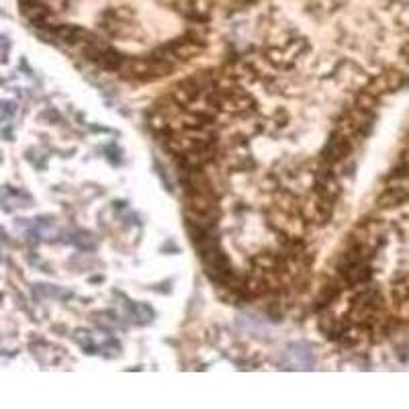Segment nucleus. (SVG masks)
Wrapping results in <instances>:
<instances>
[{
  "label": "nucleus",
  "mask_w": 409,
  "mask_h": 409,
  "mask_svg": "<svg viewBox=\"0 0 409 409\" xmlns=\"http://www.w3.org/2000/svg\"><path fill=\"white\" fill-rule=\"evenodd\" d=\"M409 82V74L399 70V68H387L385 72L376 74L373 80L366 84V90L373 92L375 97L383 98L385 95L397 92L399 88H403Z\"/></svg>",
  "instance_id": "obj_5"
},
{
  "label": "nucleus",
  "mask_w": 409,
  "mask_h": 409,
  "mask_svg": "<svg viewBox=\"0 0 409 409\" xmlns=\"http://www.w3.org/2000/svg\"><path fill=\"white\" fill-rule=\"evenodd\" d=\"M313 191L317 195L324 196V198H327V201H334V203L340 196V180L336 179V174L329 170V164H326L322 170L315 172V186H313Z\"/></svg>",
  "instance_id": "obj_8"
},
{
  "label": "nucleus",
  "mask_w": 409,
  "mask_h": 409,
  "mask_svg": "<svg viewBox=\"0 0 409 409\" xmlns=\"http://www.w3.org/2000/svg\"><path fill=\"white\" fill-rule=\"evenodd\" d=\"M399 168H405L409 170V135L403 139V146H401V152H399Z\"/></svg>",
  "instance_id": "obj_11"
},
{
  "label": "nucleus",
  "mask_w": 409,
  "mask_h": 409,
  "mask_svg": "<svg viewBox=\"0 0 409 409\" xmlns=\"http://www.w3.org/2000/svg\"><path fill=\"white\" fill-rule=\"evenodd\" d=\"M31 354L39 360L41 364H46V366H53V364H58L60 360L64 358V350L58 348L55 344L49 342L31 344Z\"/></svg>",
  "instance_id": "obj_9"
},
{
  "label": "nucleus",
  "mask_w": 409,
  "mask_h": 409,
  "mask_svg": "<svg viewBox=\"0 0 409 409\" xmlns=\"http://www.w3.org/2000/svg\"><path fill=\"white\" fill-rule=\"evenodd\" d=\"M399 58H401V62H403L405 68L409 70V43H405V46L401 48V51H399Z\"/></svg>",
  "instance_id": "obj_12"
},
{
  "label": "nucleus",
  "mask_w": 409,
  "mask_h": 409,
  "mask_svg": "<svg viewBox=\"0 0 409 409\" xmlns=\"http://www.w3.org/2000/svg\"><path fill=\"white\" fill-rule=\"evenodd\" d=\"M301 215L311 225H326L334 215V201H327L313 191V196L301 201Z\"/></svg>",
  "instance_id": "obj_6"
},
{
  "label": "nucleus",
  "mask_w": 409,
  "mask_h": 409,
  "mask_svg": "<svg viewBox=\"0 0 409 409\" xmlns=\"http://www.w3.org/2000/svg\"><path fill=\"white\" fill-rule=\"evenodd\" d=\"M354 146H356V144L350 142L348 137H344L342 133L331 131L326 147H324V152H322V160H324V164H329V166L342 162V160H346V158L350 156V152L354 149Z\"/></svg>",
  "instance_id": "obj_7"
},
{
  "label": "nucleus",
  "mask_w": 409,
  "mask_h": 409,
  "mask_svg": "<svg viewBox=\"0 0 409 409\" xmlns=\"http://www.w3.org/2000/svg\"><path fill=\"white\" fill-rule=\"evenodd\" d=\"M373 121H375V113H368V111H362L358 107H350L346 113L338 119L336 123V129L338 133H342L344 137H348L350 142H358L362 139L371 127H373Z\"/></svg>",
  "instance_id": "obj_3"
},
{
  "label": "nucleus",
  "mask_w": 409,
  "mask_h": 409,
  "mask_svg": "<svg viewBox=\"0 0 409 409\" xmlns=\"http://www.w3.org/2000/svg\"><path fill=\"white\" fill-rule=\"evenodd\" d=\"M219 107L223 113L229 115H250L256 111V100L250 92H245L238 86H229L219 92Z\"/></svg>",
  "instance_id": "obj_4"
},
{
  "label": "nucleus",
  "mask_w": 409,
  "mask_h": 409,
  "mask_svg": "<svg viewBox=\"0 0 409 409\" xmlns=\"http://www.w3.org/2000/svg\"><path fill=\"white\" fill-rule=\"evenodd\" d=\"M207 48V41L203 37H195V35H184L180 39H174L170 43H166L164 48L156 49L154 55L162 58L166 62L174 64V62H188L193 58H198Z\"/></svg>",
  "instance_id": "obj_2"
},
{
  "label": "nucleus",
  "mask_w": 409,
  "mask_h": 409,
  "mask_svg": "<svg viewBox=\"0 0 409 409\" xmlns=\"http://www.w3.org/2000/svg\"><path fill=\"white\" fill-rule=\"evenodd\" d=\"M378 100H381V98L375 97L373 92H368V90L364 88V90H360L358 95H356L354 107H358L362 111H368V113H375V109L378 107Z\"/></svg>",
  "instance_id": "obj_10"
},
{
  "label": "nucleus",
  "mask_w": 409,
  "mask_h": 409,
  "mask_svg": "<svg viewBox=\"0 0 409 409\" xmlns=\"http://www.w3.org/2000/svg\"><path fill=\"white\" fill-rule=\"evenodd\" d=\"M172 70H174V64L152 53L149 58H125L119 68V74L127 80L156 82L172 74Z\"/></svg>",
  "instance_id": "obj_1"
}]
</instances>
